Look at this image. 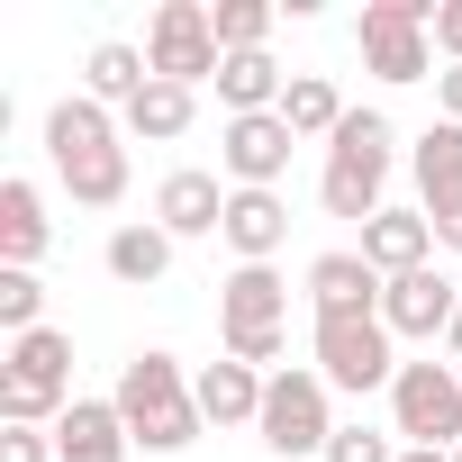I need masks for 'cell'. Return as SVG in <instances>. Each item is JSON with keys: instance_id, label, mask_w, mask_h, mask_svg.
I'll use <instances>...</instances> for the list:
<instances>
[{"instance_id": "cell-1", "label": "cell", "mask_w": 462, "mask_h": 462, "mask_svg": "<svg viewBox=\"0 0 462 462\" xmlns=\"http://www.w3.org/2000/svg\"><path fill=\"white\" fill-rule=\"evenodd\" d=\"M46 163L73 190V208H118L127 199V118L100 109L91 91L46 109Z\"/></svg>"}, {"instance_id": "cell-2", "label": "cell", "mask_w": 462, "mask_h": 462, "mask_svg": "<svg viewBox=\"0 0 462 462\" xmlns=\"http://www.w3.org/2000/svg\"><path fill=\"white\" fill-rule=\"evenodd\" d=\"M118 417H127V435L145 444V453H181V444H199V390H190V372H181V354H163V345H145L127 372H118Z\"/></svg>"}, {"instance_id": "cell-3", "label": "cell", "mask_w": 462, "mask_h": 462, "mask_svg": "<svg viewBox=\"0 0 462 462\" xmlns=\"http://www.w3.org/2000/svg\"><path fill=\"white\" fill-rule=\"evenodd\" d=\"M390 163H399V127L381 118V109H354L336 136H327V172H318V199H327V217H354V226H372L390 199Z\"/></svg>"}, {"instance_id": "cell-4", "label": "cell", "mask_w": 462, "mask_h": 462, "mask_svg": "<svg viewBox=\"0 0 462 462\" xmlns=\"http://www.w3.org/2000/svg\"><path fill=\"white\" fill-rule=\"evenodd\" d=\"M64 408H73V336L64 327L10 336V354H0V426H55Z\"/></svg>"}, {"instance_id": "cell-5", "label": "cell", "mask_w": 462, "mask_h": 462, "mask_svg": "<svg viewBox=\"0 0 462 462\" xmlns=\"http://www.w3.org/2000/svg\"><path fill=\"white\" fill-rule=\"evenodd\" d=\"M254 435H263V453H282V462H327V444H336V390H327V372L318 363H282L273 381H263V417H254Z\"/></svg>"}, {"instance_id": "cell-6", "label": "cell", "mask_w": 462, "mask_h": 462, "mask_svg": "<svg viewBox=\"0 0 462 462\" xmlns=\"http://www.w3.org/2000/svg\"><path fill=\"white\" fill-rule=\"evenodd\" d=\"M309 354H318L327 390H345V399H372V390L399 381V336L381 327V309H363V318H318V327H309Z\"/></svg>"}, {"instance_id": "cell-7", "label": "cell", "mask_w": 462, "mask_h": 462, "mask_svg": "<svg viewBox=\"0 0 462 462\" xmlns=\"http://www.w3.org/2000/svg\"><path fill=\"white\" fill-rule=\"evenodd\" d=\"M354 46L381 82H435V0H372L354 19Z\"/></svg>"}, {"instance_id": "cell-8", "label": "cell", "mask_w": 462, "mask_h": 462, "mask_svg": "<svg viewBox=\"0 0 462 462\" xmlns=\"http://www.w3.org/2000/svg\"><path fill=\"white\" fill-rule=\"evenodd\" d=\"M390 435L399 444H462V372L453 363H399V381H390Z\"/></svg>"}, {"instance_id": "cell-9", "label": "cell", "mask_w": 462, "mask_h": 462, "mask_svg": "<svg viewBox=\"0 0 462 462\" xmlns=\"http://www.w3.org/2000/svg\"><path fill=\"white\" fill-rule=\"evenodd\" d=\"M145 64H154V82H181V91L217 82V64H226L217 19L199 10V0H163V10H154V28H145Z\"/></svg>"}, {"instance_id": "cell-10", "label": "cell", "mask_w": 462, "mask_h": 462, "mask_svg": "<svg viewBox=\"0 0 462 462\" xmlns=\"http://www.w3.org/2000/svg\"><path fill=\"white\" fill-rule=\"evenodd\" d=\"M291 118L282 109H263V118H226L217 127V172L236 181V190H282V172H291Z\"/></svg>"}, {"instance_id": "cell-11", "label": "cell", "mask_w": 462, "mask_h": 462, "mask_svg": "<svg viewBox=\"0 0 462 462\" xmlns=\"http://www.w3.org/2000/svg\"><path fill=\"white\" fill-rule=\"evenodd\" d=\"M453 318H462V291L426 263V273H399L390 291H381V327L399 336V345H435V336H453Z\"/></svg>"}, {"instance_id": "cell-12", "label": "cell", "mask_w": 462, "mask_h": 462, "mask_svg": "<svg viewBox=\"0 0 462 462\" xmlns=\"http://www.w3.org/2000/svg\"><path fill=\"white\" fill-rule=\"evenodd\" d=\"M226 199H236V190H226L217 172L181 163V172H163V181H154V226H163L172 245H190V236H217V226H226Z\"/></svg>"}, {"instance_id": "cell-13", "label": "cell", "mask_w": 462, "mask_h": 462, "mask_svg": "<svg viewBox=\"0 0 462 462\" xmlns=\"http://www.w3.org/2000/svg\"><path fill=\"white\" fill-rule=\"evenodd\" d=\"M381 273L363 263V245H336V254H318L309 263V309L318 318H363V309H381Z\"/></svg>"}, {"instance_id": "cell-14", "label": "cell", "mask_w": 462, "mask_h": 462, "mask_svg": "<svg viewBox=\"0 0 462 462\" xmlns=\"http://www.w3.org/2000/svg\"><path fill=\"white\" fill-rule=\"evenodd\" d=\"M217 327L226 336H245V327H291V282L273 263H236L217 282Z\"/></svg>"}, {"instance_id": "cell-15", "label": "cell", "mask_w": 462, "mask_h": 462, "mask_svg": "<svg viewBox=\"0 0 462 462\" xmlns=\"http://www.w3.org/2000/svg\"><path fill=\"white\" fill-rule=\"evenodd\" d=\"M127 417H118V399H73L64 417H55V462H127Z\"/></svg>"}, {"instance_id": "cell-16", "label": "cell", "mask_w": 462, "mask_h": 462, "mask_svg": "<svg viewBox=\"0 0 462 462\" xmlns=\"http://www.w3.org/2000/svg\"><path fill=\"white\" fill-rule=\"evenodd\" d=\"M426 254H435V217H426V208H381V217L363 226V263H372L381 282L426 273Z\"/></svg>"}, {"instance_id": "cell-17", "label": "cell", "mask_w": 462, "mask_h": 462, "mask_svg": "<svg viewBox=\"0 0 462 462\" xmlns=\"http://www.w3.org/2000/svg\"><path fill=\"white\" fill-rule=\"evenodd\" d=\"M217 236L236 245V263H273V254L291 245V199H282V190H236Z\"/></svg>"}, {"instance_id": "cell-18", "label": "cell", "mask_w": 462, "mask_h": 462, "mask_svg": "<svg viewBox=\"0 0 462 462\" xmlns=\"http://www.w3.org/2000/svg\"><path fill=\"white\" fill-rule=\"evenodd\" d=\"M408 172H417V208H426V217L462 208V127H453V118H435V127L408 145Z\"/></svg>"}, {"instance_id": "cell-19", "label": "cell", "mask_w": 462, "mask_h": 462, "mask_svg": "<svg viewBox=\"0 0 462 462\" xmlns=\"http://www.w3.org/2000/svg\"><path fill=\"white\" fill-rule=\"evenodd\" d=\"M46 190L28 181V172H10L0 181V263H19V273H37V254H46Z\"/></svg>"}, {"instance_id": "cell-20", "label": "cell", "mask_w": 462, "mask_h": 462, "mask_svg": "<svg viewBox=\"0 0 462 462\" xmlns=\"http://www.w3.org/2000/svg\"><path fill=\"white\" fill-rule=\"evenodd\" d=\"M199 417L208 426H254L263 417V372H245L236 354H217V363H199Z\"/></svg>"}, {"instance_id": "cell-21", "label": "cell", "mask_w": 462, "mask_h": 462, "mask_svg": "<svg viewBox=\"0 0 462 462\" xmlns=\"http://www.w3.org/2000/svg\"><path fill=\"white\" fill-rule=\"evenodd\" d=\"M100 263H109V282H127V291H154V282L172 273V236H163L154 217H127V226H109Z\"/></svg>"}, {"instance_id": "cell-22", "label": "cell", "mask_w": 462, "mask_h": 462, "mask_svg": "<svg viewBox=\"0 0 462 462\" xmlns=\"http://www.w3.org/2000/svg\"><path fill=\"white\" fill-rule=\"evenodd\" d=\"M282 91H291V73H282L263 46L217 64V100H226V118H263V109H282Z\"/></svg>"}, {"instance_id": "cell-23", "label": "cell", "mask_w": 462, "mask_h": 462, "mask_svg": "<svg viewBox=\"0 0 462 462\" xmlns=\"http://www.w3.org/2000/svg\"><path fill=\"white\" fill-rule=\"evenodd\" d=\"M154 82V64H145V46H118V37H100L91 55H82V91L100 100V109H127L136 91Z\"/></svg>"}, {"instance_id": "cell-24", "label": "cell", "mask_w": 462, "mask_h": 462, "mask_svg": "<svg viewBox=\"0 0 462 462\" xmlns=\"http://www.w3.org/2000/svg\"><path fill=\"white\" fill-rule=\"evenodd\" d=\"M118 118H127V136H136V145H172V136H190L199 91H181V82H145V91H136Z\"/></svg>"}, {"instance_id": "cell-25", "label": "cell", "mask_w": 462, "mask_h": 462, "mask_svg": "<svg viewBox=\"0 0 462 462\" xmlns=\"http://www.w3.org/2000/svg\"><path fill=\"white\" fill-rule=\"evenodd\" d=\"M282 118H291V136L309 145V136H336L354 109L336 100V82H327V73H291V91H282Z\"/></svg>"}, {"instance_id": "cell-26", "label": "cell", "mask_w": 462, "mask_h": 462, "mask_svg": "<svg viewBox=\"0 0 462 462\" xmlns=\"http://www.w3.org/2000/svg\"><path fill=\"white\" fill-rule=\"evenodd\" d=\"M208 19H217V46H226V55H254V46L273 37V19H282V10H273V0H217Z\"/></svg>"}, {"instance_id": "cell-27", "label": "cell", "mask_w": 462, "mask_h": 462, "mask_svg": "<svg viewBox=\"0 0 462 462\" xmlns=\"http://www.w3.org/2000/svg\"><path fill=\"white\" fill-rule=\"evenodd\" d=\"M0 327H10V336H37L46 327V282L19 273V263H0Z\"/></svg>"}, {"instance_id": "cell-28", "label": "cell", "mask_w": 462, "mask_h": 462, "mask_svg": "<svg viewBox=\"0 0 462 462\" xmlns=\"http://www.w3.org/2000/svg\"><path fill=\"white\" fill-rule=\"evenodd\" d=\"M226 354H236L245 372H263V381H273V372H282V354H291V327H245V336H226Z\"/></svg>"}, {"instance_id": "cell-29", "label": "cell", "mask_w": 462, "mask_h": 462, "mask_svg": "<svg viewBox=\"0 0 462 462\" xmlns=\"http://www.w3.org/2000/svg\"><path fill=\"white\" fill-rule=\"evenodd\" d=\"M327 462H399V444H390L381 426H336V444H327Z\"/></svg>"}, {"instance_id": "cell-30", "label": "cell", "mask_w": 462, "mask_h": 462, "mask_svg": "<svg viewBox=\"0 0 462 462\" xmlns=\"http://www.w3.org/2000/svg\"><path fill=\"white\" fill-rule=\"evenodd\" d=\"M0 462H55V426H0Z\"/></svg>"}, {"instance_id": "cell-31", "label": "cell", "mask_w": 462, "mask_h": 462, "mask_svg": "<svg viewBox=\"0 0 462 462\" xmlns=\"http://www.w3.org/2000/svg\"><path fill=\"white\" fill-rule=\"evenodd\" d=\"M435 55L462 64V0H435Z\"/></svg>"}, {"instance_id": "cell-32", "label": "cell", "mask_w": 462, "mask_h": 462, "mask_svg": "<svg viewBox=\"0 0 462 462\" xmlns=\"http://www.w3.org/2000/svg\"><path fill=\"white\" fill-rule=\"evenodd\" d=\"M435 109L462 127V64H444V73H435Z\"/></svg>"}, {"instance_id": "cell-33", "label": "cell", "mask_w": 462, "mask_h": 462, "mask_svg": "<svg viewBox=\"0 0 462 462\" xmlns=\"http://www.w3.org/2000/svg\"><path fill=\"white\" fill-rule=\"evenodd\" d=\"M435 245H444V254H462V208H444V217H435Z\"/></svg>"}, {"instance_id": "cell-34", "label": "cell", "mask_w": 462, "mask_h": 462, "mask_svg": "<svg viewBox=\"0 0 462 462\" xmlns=\"http://www.w3.org/2000/svg\"><path fill=\"white\" fill-rule=\"evenodd\" d=\"M399 462H453L444 444H399Z\"/></svg>"}, {"instance_id": "cell-35", "label": "cell", "mask_w": 462, "mask_h": 462, "mask_svg": "<svg viewBox=\"0 0 462 462\" xmlns=\"http://www.w3.org/2000/svg\"><path fill=\"white\" fill-rule=\"evenodd\" d=\"M444 363H453V372H462V318H453V336H444Z\"/></svg>"}, {"instance_id": "cell-36", "label": "cell", "mask_w": 462, "mask_h": 462, "mask_svg": "<svg viewBox=\"0 0 462 462\" xmlns=\"http://www.w3.org/2000/svg\"><path fill=\"white\" fill-rule=\"evenodd\" d=\"M453 462H462V444H453Z\"/></svg>"}]
</instances>
